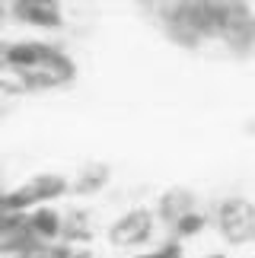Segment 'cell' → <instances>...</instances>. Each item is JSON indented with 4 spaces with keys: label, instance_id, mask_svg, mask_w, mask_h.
I'll list each match as a JSON object with an SVG mask.
<instances>
[{
    "label": "cell",
    "instance_id": "1",
    "mask_svg": "<svg viewBox=\"0 0 255 258\" xmlns=\"http://www.w3.org/2000/svg\"><path fill=\"white\" fill-rule=\"evenodd\" d=\"M214 223H217L220 236H223L230 245L252 242V233H255V204L246 201V198H239V195L223 198V201L217 204Z\"/></svg>",
    "mask_w": 255,
    "mask_h": 258
},
{
    "label": "cell",
    "instance_id": "2",
    "mask_svg": "<svg viewBox=\"0 0 255 258\" xmlns=\"http://www.w3.org/2000/svg\"><path fill=\"white\" fill-rule=\"evenodd\" d=\"M153 226L156 217L150 207H131L109 226V242L118 245V249H134V245H144L153 236Z\"/></svg>",
    "mask_w": 255,
    "mask_h": 258
},
{
    "label": "cell",
    "instance_id": "3",
    "mask_svg": "<svg viewBox=\"0 0 255 258\" xmlns=\"http://www.w3.org/2000/svg\"><path fill=\"white\" fill-rule=\"evenodd\" d=\"M51 51L54 48H48L42 42H13L4 48V64L16 67V71H35V67H42L48 61Z\"/></svg>",
    "mask_w": 255,
    "mask_h": 258
},
{
    "label": "cell",
    "instance_id": "4",
    "mask_svg": "<svg viewBox=\"0 0 255 258\" xmlns=\"http://www.w3.org/2000/svg\"><path fill=\"white\" fill-rule=\"evenodd\" d=\"M188 211H195V191L185 188V185H172L169 191H163L160 201H156V217H163L169 226Z\"/></svg>",
    "mask_w": 255,
    "mask_h": 258
},
{
    "label": "cell",
    "instance_id": "5",
    "mask_svg": "<svg viewBox=\"0 0 255 258\" xmlns=\"http://www.w3.org/2000/svg\"><path fill=\"white\" fill-rule=\"evenodd\" d=\"M29 226H32V233L42 242H54L57 236L64 233V220L51 207H35V211H29Z\"/></svg>",
    "mask_w": 255,
    "mask_h": 258
},
{
    "label": "cell",
    "instance_id": "6",
    "mask_svg": "<svg viewBox=\"0 0 255 258\" xmlns=\"http://www.w3.org/2000/svg\"><path fill=\"white\" fill-rule=\"evenodd\" d=\"M16 16L26 19V23L45 26V29H61L64 26V16H61L57 7H26V4H16Z\"/></svg>",
    "mask_w": 255,
    "mask_h": 258
},
{
    "label": "cell",
    "instance_id": "7",
    "mask_svg": "<svg viewBox=\"0 0 255 258\" xmlns=\"http://www.w3.org/2000/svg\"><path fill=\"white\" fill-rule=\"evenodd\" d=\"M16 258H90V252L74 249V245H54V242H35Z\"/></svg>",
    "mask_w": 255,
    "mask_h": 258
},
{
    "label": "cell",
    "instance_id": "8",
    "mask_svg": "<svg viewBox=\"0 0 255 258\" xmlns=\"http://www.w3.org/2000/svg\"><path fill=\"white\" fill-rule=\"evenodd\" d=\"M204 230H208V217H204L201 211H188L185 217H179V220L172 223V239H195V236H201Z\"/></svg>",
    "mask_w": 255,
    "mask_h": 258
},
{
    "label": "cell",
    "instance_id": "9",
    "mask_svg": "<svg viewBox=\"0 0 255 258\" xmlns=\"http://www.w3.org/2000/svg\"><path fill=\"white\" fill-rule=\"evenodd\" d=\"M105 182H109V169L105 166H86L83 175L74 182V191L77 195H93V191H99V188H105Z\"/></svg>",
    "mask_w": 255,
    "mask_h": 258
},
{
    "label": "cell",
    "instance_id": "10",
    "mask_svg": "<svg viewBox=\"0 0 255 258\" xmlns=\"http://www.w3.org/2000/svg\"><path fill=\"white\" fill-rule=\"evenodd\" d=\"M185 249H182V242L179 239H169V242H163L160 249H153V252H141V255H134V258H182Z\"/></svg>",
    "mask_w": 255,
    "mask_h": 258
},
{
    "label": "cell",
    "instance_id": "11",
    "mask_svg": "<svg viewBox=\"0 0 255 258\" xmlns=\"http://www.w3.org/2000/svg\"><path fill=\"white\" fill-rule=\"evenodd\" d=\"M61 236H64L67 242H74V239H90V230H86L83 217H80V220H77V217H74V220L64 226V233H61Z\"/></svg>",
    "mask_w": 255,
    "mask_h": 258
},
{
    "label": "cell",
    "instance_id": "12",
    "mask_svg": "<svg viewBox=\"0 0 255 258\" xmlns=\"http://www.w3.org/2000/svg\"><path fill=\"white\" fill-rule=\"evenodd\" d=\"M204 258H227L223 252H211V255H204Z\"/></svg>",
    "mask_w": 255,
    "mask_h": 258
},
{
    "label": "cell",
    "instance_id": "13",
    "mask_svg": "<svg viewBox=\"0 0 255 258\" xmlns=\"http://www.w3.org/2000/svg\"><path fill=\"white\" fill-rule=\"evenodd\" d=\"M252 242H255V233H252Z\"/></svg>",
    "mask_w": 255,
    "mask_h": 258
},
{
    "label": "cell",
    "instance_id": "14",
    "mask_svg": "<svg viewBox=\"0 0 255 258\" xmlns=\"http://www.w3.org/2000/svg\"><path fill=\"white\" fill-rule=\"evenodd\" d=\"M0 61H4V54H0Z\"/></svg>",
    "mask_w": 255,
    "mask_h": 258
}]
</instances>
